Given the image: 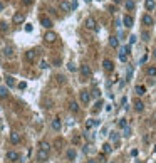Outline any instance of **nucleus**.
Instances as JSON below:
<instances>
[{"instance_id":"f257e3e1","label":"nucleus","mask_w":156,"mask_h":163,"mask_svg":"<svg viewBox=\"0 0 156 163\" xmlns=\"http://www.w3.org/2000/svg\"><path fill=\"white\" fill-rule=\"evenodd\" d=\"M131 52V45H124V47L119 51V61L121 62H126L127 61V54Z\"/></svg>"},{"instance_id":"f03ea898","label":"nucleus","mask_w":156,"mask_h":163,"mask_svg":"<svg viewBox=\"0 0 156 163\" xmlns=\"http://www.w3.org/2000/svg\"><path fill=\"white\" fill-rule=\"evenodd\" d=\"M79 96H81V103H82V104H89V101H91V98H93V94H91L89 91L82 89V91L79 93Z\"/></svg>"},{"instance_id":"7ed1b4c3","label":"nucleus","mask_w":156,"mask_h":163,"mask_svg":"<svg viewBox=\"0 0 156 163\" xmlns=\"http://www.w3.org/2000/svg\"><path fill=\"white\" fill-rule=\"evenodd\" d=\"M7 160L9 161H12V163H15V161H19L20 160V155L17 153V151H13V150H10V151H7Z\"/></svg>"},{"instance_id":"20e7f679","label":"nucleus","mask_w":156,"mask_h":163,"mask_svg":"<svg viewBox=\"0 0 156 163\" xmlns=\"http://www.w3.org/2000/svg\"><path fill=\"white\" fill-rule=\"evenodd\" d=\"M44 40L47 42V44H54V42L57 40V34L55 32H47L44 35Z\"/></svg>"},{"instance_id":"39448f33","label":"nucleus","mask_w":156,"mask_h":163,"mask_svg":"<svg viewBox=\"0 0 156 163\" xmlns=\"http://www.w3.org/2000/svg\"><path fill=\"white\" fill-rule=\"evenodd\" d=\"M102 67H104V71H108V72H112V69H114V62H112L111 59H104V61H102Z\"/></svg>"},{"instance_id":"423d86ee","label":"nucleus","mask_w":156,"mask_h":163,"mask_svg":"<svg viewBox=\"0 0 156 163\" xmlns=\"http://www.w3.org/2000/svg\"><path fill=\"white\" fill-rule=\"evenodd\" d=\"M86 27L89 30H97V24H96V20L93 19V17H87L86 19Z\"/></svg>"},{"instance_id":"0eeeda50","label":"nucleus","mask_w":156,"mask_h":163,"mask_svg":"<svg viewBox=\"0 0 156 163\" xmlns=\"http://www.w3.org/2000/svg\"><path fill=\"white\" fill-rule=\"evenodd\" d=\"M24 20H25V13H22V12H17L15 15H13L12 22H13V24H22Z\"/></svg>"},{"instance_id":"6e6552de","label":"nucleus","mask_w":156,"mask_h":163,"mask_svg":"<svg viewBox=\"0 0 156 163\" xmlns=\"http://www.w3.org/2000/svg\"><path fill=\"white\" fill-rule=\"evenodd\" d=\"M37 158H39V161H45V160L49 158V151H45V150H42V148H39Z\"/></svg>"},{"instance_id":"1a4fd4ad","label":"nucleus","mask_w":156,"mask_h":163,"mask_svg":"<svg viewBox=\"0 0 156 163\" xmlns=\"http://www.w3.org/2000/svg\"><path fill=\"white\" fill-rule=\"evenodd\" d=\"M81 74H82V77H89L93 74V71H91V67L87 64H82L81 66Z\"/></svg>"},{"instance_id":"9d476101","label":"nucleus","mask_w":156,"mask_h":163,"mask_svg":"<svg viewBox=\"0 0 156 163\" xmlns=\"http://www.w3.org/2000/svg\"><path fill=\"white\" fill-rule=\"evenodd\" d=\"M123 24H124L126 29H131V27H133V24H134L133 17H131V15H124V17H123Z\"/></svg>"},{"instance_id":"9b49d317","label":"nucleus","mask_w":156,"mask_h":163,"mask_svg":"<svg viewBox=\"0 0 156 163\" xmlns=\"http://www.w3.org/2000/svg\"><path fill=\"white\" fill-rule=\"evenodd\" d=\"M141 22H143L144 25H148V27H150V25H153V24H154V20H153V17H151L150 13H144V15H143V19H141Z\"/></svg>"},{"instance_id":"f8f14e48","label":"nucleus","mask_w":156,"mask_h":163,"mask_svg":"<svg viewBox=\"0 0 156 163\" xmlns=\"http://www.w3.org/2000/svg\"><path fill=\"white\" fill-rule=\"evenodd\" d=\"M40 24H42V27H45V29H51L52 27V20L49 19V17H45V15L40 17Z\"/></svg>"},{"instance_id":"ddd939ff","label":"nucleus","mask_w":156,"mask_h":163,"mask_svg":"<svg viewBox=\"0 0 156 163\" xmlns=\"http://www.w3.org/2000/svg\"><path fill=\"white\" fill-rule=\"evenodd\" d=\"M133 106H134V109H136L138 113H141L144 109V104H143V101H141V99H134L133 101Z\"/></svg>"},{"instance_id":"4468645a","label":"nucleus","mask_w":156,"mask_h":163,"mask_svg":"<svg viewBox=\"0 0 156 163\" xmlns=\"http://www.w3.org/2000/svg\"><path fill=\"white\" fill-rule=\"evenodd\" d=\"M51 126H52V130H54V131H59V130L62 128L61 119H59V118H54V119H52V123H51Z\"/></svg>"},{"instance_id":"2eb2a0df","label":"nucleus","mask_w":156,"mask_h":163,"mask_svg":"<svg viewBox=\"0 0 156 163\" xmlns=\"http://www.w3.org/2000/svg\"><path fill=\"white\" fill-rule=\"evenodd\" d=\"M35 57H37V52H35L34 49H32V51H27V52H25V59H27L29 62H34V61H35Z\"/></svg>"},{"instance_id":"dca6fc26","label":"nucleus","mask_w":156,"mask_h":163,"mask_svg":"<svg viewBox=\"0 0 156 163\" xmlns=\"http://www.w3.org/2000/svg\"><path fill=\"white\" fill-rule=\"evenodd\" d=\"M134 93H136L138 96H143V94H146V87H144L143 84H138V86L134 87Z\"/></svg>"},{"instance_id":"f3484780","label":"nucleus","mask_w":156,"mask_h":163,"mask_svg":"<svg viewBox=\"0 0 156 163\" xmlns=\"http://www.w3.org/2000/svg\"><path fill=\"white\" fill-rule=\"evenodd\" d=\"M144 7H146L148 12H151V10H154L156 2H154V0H146V2H144Z\"/></svg>"},{"instance_id":"a211bd4d","label":"nucleus","mask_w":156,"mask_h":163,"mask_svg":"<svg viewBox=\"0 0 156 163\" xmlns=\"http://www.w3.org/2000/svg\"><path fill=\"white\" fill-rule=\"evenodd\" d=\"M10 141H12L13 145L20 143V134H19V133H15V131H13V133H10Z\"/></svg>"},{"instance_id":"6ab92c4d","label":"nucleus","mask_w":156,"mask_h":163,"mask_svg":"<svg viewBox=\"0 0 156 163\" xmlns=\"http://www.w3.org/2000/svg\"><path fill=\"white\" fill-rule=\"evenodd\" d=\"M61 9L64 10V12H70V10H72V7H70V3H69V2L62 0V2H61Z\"/></svg>"},{"instance_id":"aec40b11","label":"nucleus","mask_w":156,"mask_h":163,"mask_svg":"<svg viewBox=\"0 0 156 163\" xmlns=\"http://www.w3.org/2000/svg\"><path fill=\"white\" fill-rule=\"evenodd\" d=\"M111 151H112V146H111L109 143H104V145H102V155H109Z\"/></svg>"},{"instance_id":"412c9836","label":"nucleus","mask_w":156,"mask_h":163,"mask_svg":"<svg viewBox=\"0 0 156 163\" xmlns=\"http://www.w3.org/2000/svg\"><path fill=\"white\" fill-rule=\"evenodd\" d=\"M146 74H148L150 77H156V66H150V67L146 69Z\"/></svg>"},{"instance_id":"4be33fe9","label":"nucleus","mask_w":156,"mask_h":163,"mask_svg":"<svg viewBox=\"0 0 156 163\" xmlns=\"http://www.w3.org/2000/svg\"><path fill=\"white\" fill-rule=\"evenodd\" d=\"M3 56H5V57H13V49L12 47H3Z\"/></svg>"},{"instance_id":"5701e85b","label":"nucleus","mask_w":156,"mask_h":163,"mask_svg":"<svg viewBox=\"0 0 156 163\" xmlns=\"http://www.w3.org/2000/svg\"><path fill=\"white\" fill-rule=\"evenodd\" d=\"M69 109H70L72 113H77V111H79V104H77L76 101H70V103H69Z\"/></svg>"},{"instance_id":"b1692460","label":"nucleus","mask_w":156,"mask_h":163,"mask_svg":"<svg viewBox=\"0 0 156 163\" xmlns=\"http://www.w3.org/2000/svg\"><path fill=\"white\" fill-rule=\"evenodd\" d=\"M109 44H111V47H118L119 45V40L116 39V35H111V37H109Z\"/></svg>"},{"instance_id":"393cba45","label":"nucleus","mask_w":156,"mask_h":163,"mask_svg":"<svg viewBox=\"0 0 156 163\" xmlns=\"http://www.w3.org/2000/svg\"><path fill=\"white\" fill-rule=\"evenodd\" d=\"M76 157H77L76 150H72V148H70V150H67V158H69V160H76Z\"/></svg>"},{"instance_id":"a878e982","label":"nucleus","mask_w":156,"mask_h":163,"mask_svg":"<svg viewBox=\"0 0 156 163\" xmlns=\"http://www.w3.org/2000/svg\"><path fill=\"white\" fill-rule=\"evenodd\" d=\"M5 81H7V86H9V87H13V86H15V79H13L12 76H7Z\"/></svg>"},{"instance_id":"bb28decb","label":"nucleus","mask_w":156,"mask_h":163,"mask_svg":"<svg viewBox=\"0 0 156 163\" xmlns=\"http://www.w3.org/2000/svg\"><path fill=\"white\" fill-rule=\"evenodd\" d=\"M9 96V89L5 86H0V98H7Z\"/></svg>"},{"instance_id":"cd10ccee","label":"nucleus","mask_w":156,"mask_h":163,"mask_svg":"<svg viewBox=\"0 0 156 163\" xmlns=\"http://www.w3.org/2000/svg\"><path fill=\"white\" fill-rule=\"evenodd\" d=\"M124 5H126L127 10H134V7H136V5H134V0H126Z\"/></svg>"},{"instance_id":"c85d7f7f","label":"nucleus","mask_w":156,"mask_h":163,"mask_svg":"<svg viewBox=\"0 0 156 163\" xmlns=\"http://www.w3.org/2000/svg\"><path fill=\"white\" fill-rule=\"evenodd\" d=\"M39 148H42V150L49 151V150H51V145H49L47 141H40V145H39Z\"/></svg>"},{"instance_id":"c756f323","label":"nucleus","mask_w":156,"mask_h":163,"mask_svg":"<svg viewBox=\"0 0 156 163\" xmlns=\"http://www.w3.org/2000/svg\"><path fill=\"white\" fill-rule=\"evenodd\" d=\"M123 136H124V138L131 136V128H129V126H124V128H123Z\"/></svg>"},{"instance_id":"7c9ffc66","label":"nucleus","mask_w":156,"mask_h":163,"mask_svg":"<svg viewBox=\"0 0 156 163\" xmlns=\"http://www.w3.org/2000/svg\"><path fill=\"white\" fill-rule=\"evenodd\" d=\"M109 138H111V141H118L119 140V134L116 133V131H111V133H109Z\"/></svg>"},{"instance_id":"2f4dec72","label":"nucleus","mask_w":156,"mask_h":163,"mask_svg":"<svg viewBox=\"0 0 156 163\" xmlns=\"http://www.w3.org/2000/svg\"><path fill=\"white\" fill-rule=\"evenodd\" d=\"M0 30H2V32H7V30H9V25H7L5 22H0Z\"/></svg>"},{"instance_id":"473e14b6","label":"nucleus","mask_w":156,"mask_h":163,"mask_svg":"<svg viewBox=\"0 0 156 163\" xmlns=\"http://www.w3.org/2000/svg\"><path fill=\"white\" fill-rule=\"evenodd\" d=\"M118 125H119V128H124V126H127V121H126L124 118H121V119H119V123H118Z\"/></svg>"},{"instance_id":"72a5a7b5","label":"nucleus","mask_w":156,"mask_h":163,"mask_svg":"<svg viewBox=\"0 0 156 163\" xmlns=\"http://www.w3.org/2000/svg\"><path fill=\"white\" fill-rule=\"evenodd\" d=\"M72 143H74V145H79V143H81V136H79V134H76V136L72 138Z\"/></svg>"},{"instance_id":"f704fd0d","label":"nucleus","mask_w":156,"mask_h":163,"mask_svg":"<svg viewBox=\"0 0 156 163\" xmlns=\"http://www.w3.org/2000/svg\"><path fill=\"white\" fill-rule=\"evenodd\" d=\"M141 37H143V40H150V32H143Z\"/></svg>"},{"instance_id":"c9c22d12","label":"nucleus","mask_w":156,"mask_h":163,"mask_svg":"<svg viewBox=\"0 0 156 163\" xmlns=\"http://www.w3.org/2000/svg\"><path fill=\"white\" fill-rule=\"evenodd\" d=\"M49 64H47V61H40V69H47Z\"/></svg>"},{"instance_id":"e433bc0d","label":"nucleus","mask_w":156,"mask_h":163,"mask_svg":"<svg viewBox=\"0 0 156 163\" xmlns=\"http://www.w3.org/2000/svg\"><path fill=\"white\" fill-rule=\"evenodd\" d=\"M67 69L69 71H76V66H74L72 62H69V64H67Z\"/></svg>"},{"instance_id":"4c0bfd02","label":"nucleus","mask_w":156,"mask_h":163,"mask_svg":"<svg viewBox=\"0 0 156 163\" xmlns=\"http://www.w3.org/2000/svg\"><path fill=\"white\" fill-rule=\"evenodd\" d=\"M99 94H101V93H99V89H94V91H93V96H94V98H99Z\"/></svg>"},{"instance_id":"58836bf2","label":"nucleus","mask_w":156,"mask_h":163,"mask_svg":"<svg viewBox=\"0 0 156 163\" xmlns=\"http://www.w3.org/2000/svg\"><path fill=\"white\" fill-rule=\"evenodd\" d=\"M146 61H148V56H146V54H144V56H143V57H141V61H139V62H141V64H144V62H146Z\"/></svg>"},{"instance_id":"ea45409f","label":"nucleus","mask_w":156,"mask_h":163,"mask_svg":"<svg viewBox=\"0 0 156 163\" xmlns=\"http://www.w3.org/2000/svg\"><path fill=\"white\" fill-rule=\"evenodd\" d=\"M134 42H136V37H134V35H131V37H129V45L134 44Z\"/></svg>"},{"instance_id":"a19ab883","label":"nucleus","mask_w":156,"mask_h":163,"mask_svg":"<svg viewBox=\"0 0 156 163\" xmlns=\"http://www.w3.org/2000/svg\"><path fill=\"white\" fill-rule=\"evenodd\" d=\"M19 87H20V89H25L27 84H25V83H20V84H19Z\"/></svg>"},{"instance_id":"79ce46f5","label":"nucleus","mask_w":156,"mask_h":163,"mask_svg":"<svg viewBox=\"0 0 156 163\" xmlns=\"http://www.w3.org/2000/svg\"><path fill=\"white\" fill-rule=\"evenodd\" d=\"M70 7H72V9H77V2H76V0H74V2L70 3Z\"/></svg>"},{"instance_id":"37998d69","label":"nucleus","mask_w":156,"mask_h":163,"mask_svg":"<svg viewBox=\"0 0 156 163\" xmlns=\"http://www.w3.org/2000/svg\"><path fill=\"white\" fill-rule=\"evenodd\" d=\"M101 106H102V104H101V101H99V103H97V104H96V108H94V111H97V109H99V108H101Z\"/></svg>"},{"instance_id":"c03bdc74","label":"nucleus","mask_w":156,"mask_h":163,"mask_svg":"<svg viewBox=\"0 0 156 163\" xmlns=\"http://www.w3.org/2000/svg\"><path fill=\"white\" fill-rule=\"evenodd\" d=\"M24 3H25V5H30V3H32V0H24Z\"/></svg>"},{"instance_id":"a18cd8bd","label":"nucleus","mask_w":156,"mask_h":163,"mask_svg":"<svg viewBox=\"0 0 156 163\" xmlns=\"http://www.w3.org/2000/svg\"><path fill=\"white\" fill-rule=\"evenodd\" d=\"M2 10H3V3L0 2V12H2Z\"/></svg>"},{"instance_id":"49530a36","label":"nucleus","mask_w":156,"mask_h":163,"mask_svg":"<svg viewBox=\"0 0 156 163\" xmlns=\"http://www.w3.org/2000/svg\"><path fill=\"white\" fill-rule=\"evenodd\" d=\"M153 57L156 59V49H154V51H153Z\"/></svg>"},{"instance_id":"de8ad7c7","label":"nucleus","mask_w":156,"mask_h":163,"mask_svg":"<svg viewBox=\"0 0 156 163\" xmlns=\"http://www.w3.org/2000/svg\"><path fill=\"white\" fill-rule=\"evenodd\" d=\"M114 2H116V3H121V0H114Z\"/></svg>"},{"instance_id":"09e8293b","label":"nucleus","mask_w":156,"mask_h":163,"mask_svg":"<svg viewBox=\"0 0 156 163\" xmlns=\"http://www.w3.org/2000/svg\"><path fill=\"white\" fill-rule=\"evenodd\" d=\"M89 163H96V161H94V160H91V161H89Z\"/></svg>"},{"instance_id":"8fccbe9b","label":"nucleus","mask_w":156,"mask_h":163,"mask_svg":"<svg viewBox=\"0 0 156 163\" xmlns=\"http://www.w3.org/2000/svg\"><path fill=\"white\" fill-rule=\"evenodd\" d=\"M153 151H154V153H156V146H154V150H153Z\"/></svg>"}]
</instances>
